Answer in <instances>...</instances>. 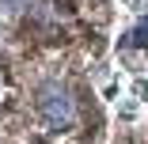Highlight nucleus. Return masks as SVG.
Instances as JSON below:
<instances>
[{"label":"nucleus","mask_w":148,"mask_h":144,"mask_svg":"<svg viewBox=\"0 0 148 144\" xmlns=\"http://www.w3.org/2000/svg\"><path fill=\"white\" fill-rule=\"evenodd\" d=\"M34 110H38L42 125L53 129V133H65V129H72V121H76V99H72V91L65 87L61 80H42V83H38Z\"/></svg>","instance_id":"obj_1"},{"label":"nucleus","mask_w":148,"mask_h":144,"mask_svg":"<svg viewBox=\"0 0 148 144\" xmlns=\"http://www.w3.org/2000/svg\"><path fill=\"white\" fill-rule=\"evenodd\" d=\"M118 49H148V15H140L129 31L118 38Z\"/></svg>","instance_id":"obj_2"},{"label":"nucleus","mask_w":148,"mask_h":144,"mask_svg":"<svg viewBox=\"0 0 148 144\" xmlns=\"http://www.w3.org/2000/svg\"><path fill=\"white\" fill-rule=\"evenodd\" d=\"M129 99H133V102H140V106L148 102V76H137V80L129 83Z\"/></svg>","instance_id":"obj_3"},{"label":"nucleus","mask_w":148,"mask_h":144,"mask_svg":"<svg viewBox=\"0 0 148 144\" xmlns=\"http://www.w3.org/2000/svg\"><path fill=\"white\" fill-rule=\"evenodd\" d=\"M27 8H31V0H0V12H4V15H19Z\"/></svg>","instance_id":"obj_4"},{"label":"nucleus","mask_w":148,"mask_h":144,"mask_svg":"<svg viewBox=\"0 0 148 144\" xmlns=\"http://www.w3.org/2000/svg\"><path fill=\"white\" fill-rule=\"evenodd\" d=\"M129 12H137V15H148V0H129Z\"/></svg>","instance_id":"obj_5"}]
</instances>
